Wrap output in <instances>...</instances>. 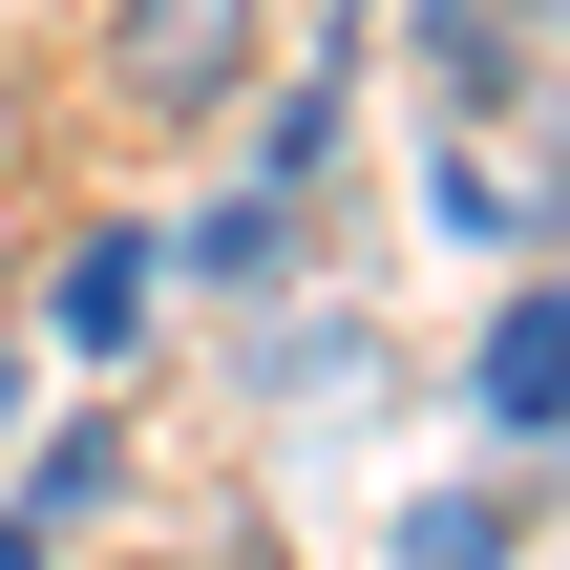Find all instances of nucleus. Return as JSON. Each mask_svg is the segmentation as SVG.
I'll list each match as a JSON object with an SVG mask.
<instances>
[{
    "instance_id": "1",
    "label": "nucleus",
    "mask_w": 570,
    "mask_h": 570,
    "mask_svg": "<svg viewBox=\"0 0 570 570\" xmlns=\"http://www.w3.org/2000/svg\"><path fill=\"white\" fill-rule=\"evenodd\" d=\"M106 85H127L148 127L233 106V85H254V0H106Z\"/></svg>"
},
{
    "instance_id": "2",
    "label": "nucleus",
    "mask_w": 570,
    "mask_h": 570,
    "mask_svg": "<svg viewBox=\"0 0 570 570\" xmlns=\"http://www.w3.org/2000/svg\"><path fill=\"white\" fill-rule=\"evenodd\" d=\"M487 423H508V444L570 423V296H508V317H487Z\"/></svg>"
},
{
    "instance_id": "3",
    "label": "nucleus",
    "mask_w": 570,
    "mask_h": 570,
    "mask_svg": "<svg viewBox=\"0 0 570 570\" xmlns=\"http://www.w3.org/2000/svg\"><path fill=\"white\" fill-rule=\"evenodd\" d=\"M402 570H508V487H444V508L402 529Z\"/></svg>"
},
{
    "instance_id": "4",
    "label": "nucleus",
    "mask_w": 570,
    "mask_h": 570,
    "mask_svg": "<svg viewBox=\"0 0 570 570\" xmlns=\"http://www.w3.org/2000/svg\"><path fill=\"white\" fill-rule=\"evenodd\" d=\"M21 550H42V529H0V570H21Z\"/></svg>"
}]
</instances>
